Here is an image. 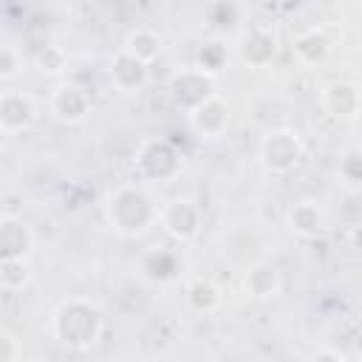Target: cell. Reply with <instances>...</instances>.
<instances>
[{
  "instance_id": "cell-1",
  "label": "cell",
  "mask_w": 362,
  "mask_h": 362,
  "mask_svg": "<svg viewBox=\"0 0 362 362\" xmlns=\"http://www.w3.org/2000/svg\"><path fill=\"white\" fill-rule=\"evenodd\" d=\"M105 221L122 238H141L153 226H158L161 206L141 184H119L105 195Z\"/></svg>"
},
{
  "instance_id": "cell-2",
  "label": "cell",
  "mask_w": 362,
  "mask_h": 362,
  "mask_svg": "<svg viewBox=\"0 0 362 362\" xmlns=\"http://www.w3.org/2000/svg\"><path fill=\"white\" fill-rule=\"evenodd\" d=\"M105 320L93 300L68 297L51 314V334L71 351H88L102 339Z\"/></svg>"
},
{
  "instance_id": "cell-3",
  "label": "cell",
  "mask_w": 362,
  "mask_h": 362,
  "mask_svg": "<svg viewBox=\"0 0 362 362\" xmlns=\"http://www.w3.org/2000/svg\"><path fill=\"white\" fill-rule=\"evenodd\" d=\"M303 156H305L303 136L291 127H272L263 133V139L257 144V158L272 175H286V173L297 170Z\"/></svg>"
},
{
  "instance_id": "cell-4",
  "label": "cell",
  "mask_w": 362,
  "mask_h": 362,
  "mask_svg": "<svg viewBox=\"0 0 362 362\" xmlns=\"http://www.w3.org/2000/svg\"><path fill=\"white\" fill-rule=\"evenodd\" d=\"M181 173L178 150L164 139H150L136 153V175L144 181H173Z\"/></svg>"
},
{
  "instance_id": "cell-5",
  "label": "cell",
  "mask_w": 362,
  "mask_h": 362,
  "mask_svg": "<svg viewBox=\"0 0 362 362\" xmlns=\"http://www.w3.org/2000/svg\"><path fill=\"white\" fill-rule=\"evenodd\" d=\"M158 226L175 238L178 243H189L198 238L201 232V206L187 198V195H178L167 204H161V218H158Z\"/></svg>"
},
{
  "instance_id": "cell-6",
  "label": "cell",
  "mask_w": 362,
  "mask_h": 362,
  "mask_svg": "<svg viewBox=\"0 0 362 362\" xmlns=\"http://www.w3.org/2000/svg\"><path fill=\"white\" fill-rule=\"evenodd\" d=\"M48 110L62 124H79L90 113V93L79 82H57L48 93Z\"/></svg>"
},
{
  "instance_id": "cell-7",
  "label": "cell",
  "mask_w": 362,
  "mask_h": 362,
  "mask_svg": "<svg viewBox=\"0 0 362 362\" xmlns=\"http://www.w3.org/2000/svg\"><path fill=\"white\" fill-rule=\"evenodd\" d=\"M37 122V102L31 99V93L17 90V88H6L0 93V133L6 139L28 130Z\"/></svg>"
},
{
  "instance_id": "cell-8",
  "label": "cell",
  "mask_w": 362,
  "mask_h": 362,
  "mask_svg": "<svg viewBox=\"0 0 362 362\" xmlns=\"http://www.w3.org/2000/svg\"><path fill=\"white\" fill-rule=\"evenodd\" d=\"M212 93H215V76L204 74L198 65L178 71V74L173 76V82H170V96H173V102H175L184 113H189L192 107H198V105H201L204 99H209Z\"/></svg>"
},
{
  "instance_id": "cell-9",
  "label": "cell",
  "mask_w": 362,
  "mask_h": 362,
  "mask_svg": "<svg viewBox=\"0 0 362 362\" xmlns=\"http://www.w3.org/2000/svg\"><path fill=\"white\" fill-rule=\"evenodd\" d=\"M187 122L201 139H221L223 130L229 127V102L221 93H212L187 113Z\"/></svg>"
},
{
  "instance_id": "cell-10",
  "label": "cell",
  "mask_w": 362,
  "mask_h": 362,
  "mask_svg": "<svg viewBox=\"0 0 362 362\" xmlns=\"http://www.w3.org/2000/svg\"><path fill=\"white\" fill-rule=\"evenodd\" d=\"M277 54V37L269 25H252L238 40V57L249 68H263Z\"/></svg>"
},
{
  "instance_id": "cell-11",
  "label": "cell",
  "mask_w": 362,
  "mask_h": 362,
  "mask_svg": "<svg viewBox=\"0 0 362 362\" xmlns=\"http://www.w3.org/2000/svg\"><path fill=\"white\" fill-rule=\"evenodd\" d=\"M107 76L113 82V88L119 93H136L147 85V76H150V65L141 62L139 57L127 54L124 48H119L113 57H110V68H107Z\"/></svg>"
},
{
  "instance_id": "cell-12",
  "label": "cell",
  "mask_w": 362,
  "mask_h": 362,
  "mask_svg": "<svg viewBox=\"0 0 362 362\" xmlns=\"http://www.w3.org/2000/svg\"><path fill=\"white\" fill-rule=\"evenodd\" d=\"M320 105L334 119H354L356 113H362V88L356 82L337 79L322 90Z\"/></svg>"
},
{
  "instance_id": "cell-13",
  "label": "cell",
  "mask_w": 362,
  "mask_h": 362,
  "mask_svg": "<svg viewBox=\"0 0 362 362\" xmlns=\"http://www.w3.org/2000/svg\"><path fill=\"white\" fill-rule=\"evenodd\" d=\"M34 243H37L34 229L23 218H17L11 212H6L0 218V257H25L28 260Z\"/></svg>"
},
{
  "instance_id": "cell-14",
  "label": "cell",
  "mask_w": 362,
  "mask_h": 362,
  "mask_svg": "<svg viewBox=\"0 0 362 362\" xmlns=\"http://www.w3.org/2000/svg\"><path fill=\"white\" fill-rule=\"evenodd\" d=\"M243 291L252 297V300H272L280 294L283 288V277H280V269L272 263V260H255L246 266L243 272Z\"/></svg>"
},
{
  "instance_id": "cell-15",
  "label": "cell",
  "mask_w": 362,
  "mask_h": 362,
  "mask_svg": "<svg viewBox=\"0 0 362 362\" xmlns=\"http://www.w3.org/2000/svg\"><path fill=\"white\" fill-rule=\"evenodd\" d=\"M331 48H334V40L328 37V31H325L322 25L305 28V31H300V34L291 40V54H294V59H297L300 65H305V68L325 62L328 54H331Z\"/></svg>"
},
{
  "instance_id": "cell-16",
  "label": "cell",
  "mask_w": 362,
  "mask_h": 362,
  "mask_svg": "<svg viewBox=\"0 0 362 362\" xmlns=\"http://www.w3.org/2000/svg\"><path fill=\"white\" fill-rule=\"evenodd\" d=\"M322 206L317 204V201H311V198H303V201H297L294 206H288V212H286V226H288V232L291 235H297V238H317L320 235V229H322Z\"/></svg>"
},
{
  "instance_id": "cell-17",
  "label": "cell",
  "mask_w": 362,
  "mask_h": 362,
  "mask_svg": "<svg viewBox=\"0 0 362 362\" xmlns=\"http://www.w3.org/2000/svg\"><path fill=\"white\" fill-rule=\"evenodd\" d=\"M122 48H124L127 54L139 57L141 62L153 65V62L158 59V54H161V37H158L153 28L139 25V28H130V31H127V37H124Z\"/></svg>"
},
{
  "instance_id": "cell-18",
  "label": "cell",
  "mask_w": 362,
  "mask_h": 362,
  "mask_svg": "<svg viewBox=\"0 0 362 362\" xmlns=\"http://www.w3.org/2000/svg\"><path fill=\"white\" fill-rule=\"evenodd\" d=\"M184 300H187V305H189L192 311H198V314H212V311H218V305H221V288H218V283L209 280V277H195V280L187 286Z\"/></svg>"
},
{
  "instance_id": "cell-19",
  "label": "cell",
  "mask_w": 362,
  "mask_h": 362,
  "mask_svg": "<svg viewBox=\"0 0 362 362\" xmlns=\"http://www.w3.org/2000/svg\"><path fill=\"white\" fill-rule=\"evenodd\" d=\"M31 283V263L25 257H0V286L14 294Z\"/></svg>"
},
{
  "instance_id": "cell-20",
  "label": "cell",
  "mask_w": 362,
  "mask_h": 362,
  "mask_svg": "<svg viewBox=\"0 0 362 362\" xmlns=\"http://www.w3.org/2000/svg\"><path fill=\"white\" fill-rule=\"evenodd\" d=\"M34 65H37V71H42L48 76H57L68 68V51L59 42H42L34 54Z\"/></svg>"
},
{
  "instance_id": "cell-21",
  "label": "cell",
  "mask_w": 362,
  "mask_h": 362,
  "mask_svg": "<svg viewBox=\"0 0 362 362\" xmlns=\"http://www.w3.org/2000/svg\"><path fill=\"white\" fill-rule=\"evenodd\" d=\"M23 65H25L23 48H17L14 42H3V48H0V82L11 85L23 74Z\"/></svg>"
},
{
  "instance_id": "cell-22",
  "label": "cell",
  "mask_w": 362,
  "mask_h": 362,
  "mask_svg": "<svg viewBox=\"0 0 362 362\" xmlns=\"http://www.w3.org/2000/svg\"><path fill=\"white\" fill-rule=\"evenodd\" d=\"M226 65V45L221 40H209L204 42V48L198 51V68L209 76H218Z\"/></svg>"
},
{
  "instance_id": "cell-23",
  "label": "cell",
  "mask_w": 362,
  "mask_h": 362,
  "mask_svg": "<svg viewBox=\"0 0 362 362\" xmlns=\"http://www.w3.org/2000/svg\"><path fill=\"white\" fill-rule=\"evenodd\" d=\"M20 359H23V342L11 331H3L0 334V362H20Z\"/></svg>"
},
{
  "instance_id": "cell-24",
  "label": "cell",
  "mask_w": 362,
  "mask_h": 362,
  "mask_svg": "<svg viewBox=\"0 0 362 362\" xmlns=\"http://www.w3.org/2000/svg\"><path fill=\"white\" fill-rule=\"evenodd\" d=\"M308 362H345V356L339 351H334V348H320L317 354H311Z\"/></svg>"
},
{
  "instance_id": "cell-25",
  "label": "cell",
  "mask_w": 362,
  "mask_h": 362,
  "mask_svg": "<svg viewBox=\"0 0 362 362\" xmlns=\"http://www.w3.org/2000/svg\"><path fill=\"white\" fill-rule=\"evenodd\" d=\"M354 354L362 359V334H359V337H356V342H354Z\"/></svg>"
}]
</instances>
